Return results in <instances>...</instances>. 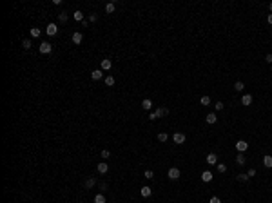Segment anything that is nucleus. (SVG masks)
Instances as JSON below:
<instances>
[{
	"mask_svg": "<svg viewBox=\"0 0 272 203\" xmlns=\"http://www.w3.org/2000/svg\"><path fill=\"white\" fill-rule=\"evenodd\" d=\"M180 169H176V167H171L169 169V172H167V176H169V180H178L180 178Z\"/></svg>",
	"mask_w": 272,
	"mask_h": 203,
	"instance_id": "obj_1",
	"label": "nucleus"
},
{
	"mask_svg": "<svg viewBox=\"0 0 272 203\" xmlns=\"http://www.w3.org/2000/svg\"><path fill=\"white\" fill-rule=\"evenodd\" d=\"M172 140H174V143L181 145V143H185V134H183V132H174Z\"/></svg>",
	"mask_w": 272,
	"mask_h": 203,
	"instance_id": "obj_2",
	"label": "nucleus"
},
{
	"mask_svg": "<svg viewBox=\"0 0 272 203\" xmlns=\"http://www.w3.org/2000/svg\"><path fill=\"white\" fill-rule=\"evenodd\" d=\"M161 116H165V112H163V107H160V109H156L154 112L149 114V120H156V118H161Z\"/></svg>",
	"mask_w": 272,
	"mask_h": 203,
	"instance_id": "obj_3",
	"label": "nucleus"
},
{
	"mask_svg": "<svg viewBox=\"0 0 272 203\" xmlns=\"http://www.w3.org/2000/svg\"><path fill=\"white\" fill-rule=\"evenodd\" d=\"M51 49H53V45H51L49 42H42V44H40V53H42V55L51 53Z\"/></svg>",
	"mask_w": 272,
	"mask_h": 203,
	"instance_id": "obj_4",
	"label": "nucleus"
},
{
	"mask_svg": "<svg viewBox=\"0 0 272 203\" xmlns=\"http://www.w3.org/2000/svg\"><path fill=\"white\" fill-rule=\"evenodd\" d=\"M45 33H47V35H49V36H54V35H56V33H58V27H56V24H49V25H47V27H45Z\"/></svg>",
	"mask_w": 272,
	"mask_h": 203,
	"instance_id": "obj_5",
	"label": "nucleus"
},
{
	"mask_svg": "<svg viewBox=\"0 0 272 203\" xmlns=\"http://www.w3.org/2000/svg\"><path fill=\"white\" fill-rule=\"evenodd\" d=\"M212 178H214V174L210 172V171H203V172H201V181H205V183L212 181Z\"/></svg>",
	"mask_w": 272,
	"mask_h": 203,
	"instance_id": "obj_6",
	"label": "nucleus"
},
{
	"mask_svg": "<svg viewBox=\"0 0 272 203\" xmlns=\"http://www.w3.org/2000/svg\"><path fill=\"white\" fill-rule=\"evenodd\" d=\"M236 149L240 152H245L249 149V143H247V141H243V140H240V141H236Z\"/></svg>",
	"mask_w": 272,
	"mask_h": 203,
	"instance_id": "obj_7",
	"label": "nucleus"
},
{
	"mask_svg": "<svg viewBox=\"0 0 272 203\" xmlns=\"http://www.w3.org/2000/svg\"><path fill=\"white\" fill-rule=\"evenodd\" d=\"M240 102H241V105H245V107L250 105V104H252V94H243Z\"/></svg>",
	"mask_w": 272,
	"mask_h": 203,
	"instance_id": "obj_8",
	"label": "nucleus"
},
{
	"mask_svg": "<svg viewBox=\"0 0 272 203\" xmlns=\"http://www.w3.org/2000/svg\"><path fill=\"white\" fill-rule=\"evenodd\" d=\"M96 171H98L100 174H105V172L109 171V165L105 163V161H100V163H98V167H96Z\"/></svg>",
	"mask_w": 272,
	"mask_h": 203,
	"instance_id": "obj_9",
	"label": "nucleus"
},
{
	"mask_svg": "<svg viewBox=\"0 0 272 203\" xmlns=\"http://www.w3.org/2000/svg\"><path fill=\"white\" fill-rule=\"evenodd\" d=\"M111 67H113V62H111L109 58H104V60H102V71H109Z\"/></svg>",
	"mask_w": 272,
	"mask_h": 203,
	"instance_id": "obj_10",
	"label": "nucleus"
},
{
	"mask_svg": "<svg viewBox=\"0 0 272 203\" xmlns=\"http://www.w3.org/2000/svg\"><path fill=\"white\" fill-rule=\"evenodd\" d=\"M82 42H84V35L76 31V33L73 35V44H82Z\"/></svg>",
	"mask_w": 272,
	"mask_h": 203,
	"instance_id": "obj_11",
	"label": "nucleus"
},
{
	"mask_svg": "<svg viewBox=\"0 0 272 203\" xmlns=\"http://www.w3.org/2000/svg\"><path fill=\"white\" fill-rule=\"evenodd\" d=\"M207 163H209V165H216V163H218V156H216L214 152H210L209 156H207Z\"/></svg>",
	"mask_w": 272,
	"mask_h": 203,
	"instance_id": "obj_12",
	"label": "nucleus"
},
{
	"mask_svg": "<svg viewBox=\"0 0 272 203\" xmlns=\"http://www.w3.org/2000/svg\"><path fill=\"white\" fill-rule=\"evenodd\" d=\"M91 78H93V80H100V78H104V73H102L100 69H94V71L91 73Z\"/></svg>",
	"mask_w": 272,
	"mask_h": 203,
	"instance_id": "obj_13",
	"label": "nucleus"
},
{
	"mask_svg": "<svg viewBox=\"0 0 272 203\" xmlns=\"http://www.w3.org/2000/svg\"><path fill=\"white\" fill-rule=\"evenodd\" d=\"M73 16H74V20H76V22H84V13H82L80 9H76L73 13Z\"/></svg>",
	"mask_w": 272,
	"mask_h": 203,
	"instance_id": "obj_14",
	"label": "nucleus"
},
{
	"mask_svg": "<svg viewBox=\"0 0 272 203\" xmlns=\"http://www.w3.org/2000/svg\"><path fill=\"white\" fill-rule=\"evenodd\" d=\"M141 198H149V196L152 194V191H151V187H141Z\"/></svg>",
	"mask_w": 272,
	"mask_h": 203,
	"instance_id": "obj_15",
	"label": "nucleus"
},
{
	"mask_svg": "<svg viewBox=\"0 0 272 203\" xmlns=\"http://www.w3.org/2000/svg\"><path fill=\"white\" fill-rule=\"evenodd\" d=\"M263 165L267 167V169H270V167H272V156H270V154L263 156Z\"/></svg>",
	"mask_w": 272,
	"mask_h": 203,
	"instance_id": "obj_16",
	"label": "nucleus"
},
{
	"mask_svg": "<svg viewBox=\"0 0 272 203\" xmlns=\"http://www.w3.org/2000/svg\"><path fill=\"white\" fill-rule=\"evenodd\" d=\"M205 120H207V123H216V121H218V116H216L214 112H209Z\"/></svg>",
	"mask_w": 272,
	"mask_h": 203,
	"instance_id": "obj_17",
	"label": "nucleus"
},
{
	"mask_svg": "<svg viewBox=\"0 0 272 203\" xmlns=\"http://www.w3.org/2000/svg\"><path fill=\"white\" fill-rule=\"evenodd\" d=\"M151 107H152V102L149 100V98H145L144 102H141V109H145V111H149V109H151Z\"/></svg>",
	"mask_w": 272,
	"mask_h": 203,
	"instance_id": "obj_18",
	"label": "nucleus"
},
{
	"mask_svg": "<svg viewBox=\"0 0 272 203\" xmlns=\"http://www.w3.org/2000/svg\"><path fill=\"white\" fill-rule=\"evenodd\" d=\"M94 185H96V180H94V178H89V180H87L85 183H84V187H85V189H93Z\"/></svg>",
	"mask_w": 272,
	"mask_h": 203,
	"instance_id": "obj_19",
	"label": "nucleus"
},
{
	"mask_svg": "<svg viewBox=\"0 0 272 203\" xmlns=\"http://www.w3.org/2000/svg\"><path fill=\"white\" fill-rule=\"evenodd\" d=\"M114 9H116V5H114L113 2H109V4L105 5V13H109V15H111V13H114Z\"/></svg>",
	"mask_w": 272,
	"mask_h": 203,
	"instance_id": "obj_20",
	"label": "nucleus"
},
{
	"mask_svg": "<svg viewBox=\"0 0 272 203\" xmlns=\"http://www.w3.org/2000/svg\"><path fill=\"white\" fill-rule=\"evenodd\" d=\"M245 161H247V160H245V156H243V152H240V154H238V156H236V163H238V165H243Z\"/></svg>",
	"mask_w": 272,
	"mask_h": 203,
	"instance_id": "obj_21",
	"label": "nucleus"
},
{
	"mask_svg": "<svg viewBox=\"0 0 272 203\" xmlns=\"http://www.w3.org/2000/svg\"><path fill=\"white\" fill-rule=\"evenodd\" d=\"M167 140H169V134H167V132H160V134H158V141H161V143H165Z\"/></svg>",
	"mask_w": 272,
	"mask_h": 203,
	"instance_id": "obj_22",
	"label": "nucleus"
},
{
	"mask_svg": "<svg viewBox=\"0 0 272 203\" xmlns=\"http://www.w3.org/2000/svg\"><path fill=\"white\" fill-rule=\"evenodd\" d=\"M94 203H105V196L104 194H96L94 196Z\"/></svg>",
	"mask_w": 272,
	"mask_h": 203,
	"instance_id": "obj_23",
	"label": "nucleus"
},
{
	"mask_svg": "<svg viewBox=\"0 0 272 203\" xmlns=\"http://www.w3.org/2000/svg\"><path fill=\"white\" fill-rule=\"evenodd\" d=\"M29 33H31V36H33V38H38V36H40V29H38V27H31Z\"/></svg>",
	"mask_w": 272,
	"mask_h": 203,
	"instance_id": "obj_24",
	"label": "nucleus"
},
{
	"mask_svg": "<svg viewBox=\"0 0 272 203\" xmlns=\"http://www.w3.org/2000/svg\"><path fill=\"white\" fill-rule=\"evenodd\" d=\"M234 89H236V91H240V93H241V91L245 89V84H243V82H236V84H234Z\"/></svg>",
	"mask_w": 272,
	"mask_h": 203,
	"instance_id": "obj_25",
	"label": "nucleus"
},
{
	"mask_svg": "<svg viewBox=\"0 0 272 203\" xmlns=\"http://www.w3.org/2000/svg\"><path fill=\"white\" fill-rule=\"evenodd\" d=\"M144 176H145V178H147V180H152V178H154V172L151 171V169H147V171L144 172Z\"/></svg>",
	"mask_w": 272,
	"mask_h": 203,
	"instance_id": "obj_26",
	"label": "nucleus"
},
{
	"mask_svg": "<svg viewBox=\"0 0 272 203\" xmlns=\"http://www.w3.org/2000/svg\"><path fill=\"white\" fill-rule=\"evenodd\" d=\"M105 85H114V76H105Z\"/></svg>",
	"mask_w": 272,
	"mask_h": 203,
	"instance_id": "obj_27",
	"label": "nucleus"
},
{
	"mask_svg": "<svg viewBox=\"0 0 272 203\" xmlns=\"http://www.w3.org/2000/svg\"><path fill=\"white\" fill-rule=\"evenodd\" d=\"M200 102H201V105H210V98L209 96H201Z\"/></svg>",
	"mask_w": 272,
	"mask_h": 203,
	"instance_id": "obj_28",
	"label": "nucleus"
},
{
	"mask_svg": "<svg viewBox=\"0 0 272 203\" xmlns=\"http://www.w3.org/2000/svg\"><path fill=\"white\" fill-rule=\"evenodd\" d=\"M58 20H60V22H65V20H67V13H65V11H62V13L58 15Z\"/></svg>",
	"mask_w": 272,
	"mask_h": 203,
	"instance_id": "obj_29",
	"label": "nucleus"
},
{
	"mask_svg": "<svg viewBox=\"0 0 272 203\" xmlns=\"http://www.w3.org/2000/svg\"><path fill=\"white\" fill-rule=\"evenodd\" d=\"M236 178H238V181H247V180H249V176H247V174H238Z\"/></svg>",
	"mask_w": 272,
	"mask_h": 203,
	"instance_id": "obj_30",
	"label": "nucleus"
},
{
	"mask_svg": "<svg viewBox=\"0 0 272 203\" xmlns=\"http://www.w3.org/2000/svg\"><path fill=\"white\" fill-rule=\"evenodd\" d=\"M218 172H221V174H223V172H227V165L220 163V165H218Z\"/></svg>",
	"mask_w": 272,
	"mask_h": 203,
	"instance_id": "obj_31",
	"label": "nucleus"
},
{
	"mask_svg": "<svg viewBox=\"0 0 272 203\" xmlns=\"http://www.w3.org/2000/svg\"><path fill=\"white\" fill-rule=\"evenodd\" d=\"M214 107H216V111H221L225 105H223V102H216V104H214Z\"/></svg>",
	"mask_w": 272,
	"mask_h": 203,
	"instance_id": "obj_32",
	"label": "nucleus"
},
{
	"mask_svg": "<svg viewBox=\"0 0 272 203\" xmlns=\"http://www.w3.org/2000/svg\"><path fill=\"white\" fill-rule=\"evenodd\" d=\"M256 174H258V172H256V169H249V172H247V176H249V178H254Z\"/></svg>",
	"mask_w": 272,
	"mask_h": 203,
	"instance_id": "obj_33",
	"label": "nucleus"
},
{
	"mask_svg": "<svg viewBox=\"0 0 272 203\" xmlns=\"http://www.w3.org/2000/svg\"><path fill=\"white\" fill-rule=\"evenodd\" d=\"M209 203H221V200L218 198V196H212V198L209 200Z\"/></svg>",
	"mask_w": 272,
	"mask_h": 203,
	"instance_id": "obj_34",
	"label": "nucleus"
},
{
	"mask_svg": "<svg viewBox=\"0 0 272 203\" xmlns=\"http://www.w3.org/2000/svg\"><path fill=\"white\" fill-rule=\"evenodd\" d=\"M22 47H24V49H29V47H31V42H29V40H24V42H22Z\"/></svg>",
	"mask_w": 272,
	"mask_h": 203,
	"instance_id": "obj_35",
	"label": "nucleus"
},
{
	"mask_svg": "<svg viewBox=\"0 0 272 203\" xmlns=\"http://www.w3.org/2000/svg\"><path fill=\"white\" fill-rule=\"evenodd\" d=\"M265 62H269V64L272 65V53H269V55L265 56Z\"/></svg>",
	"mask_w": 272,
	"mask_h": 203,
	"instance_id": "obj_36",
	"label": "nucleus"
},
{
	"mask_svg": "<svg viewBox=\"0 0 272 203\" xmlns=\"http://www.w3.org/2000/svg\"><path fill=\"white\" fill-rule=\"evenodd\" d=\"M96 18H98V16L93 13V15H89V22H96Z\"/></svg>",
	"mask_w": 272,
	"mask_h": 203,
	"instance_id": "obj_37",
	"label": "nucleus"
},
{
	"mask_svg": "<svg viewBox=\"0 0 272 203\" xmlns=\"http://www.w3.org/2000/svg\"><path fill=\"white\" fill-rule=\"evenodd\" d=\"M111 154H109V151H102V158H109Z\"/></svg>",
	"mask_w": 272,
	"mask_h": 203,
	"instance_id": "obj_38",
	"label": "nucleus"
},
{
	"mask_svg": "<svg viewBox=\"0 0 272 203\" xmlns=\"http://www.w3.org/2000/svg\"><path fill=\"white\" fill-rule=\"evenodd\" d=\"M267 22H269V24H270V25H272V13H270V15H269V16H267Z\"/></svg>",
	"mask_w": 272,
	"mask_h": 203,
	"instance_id": "obj_39",
	"label": "nucleus"
},
{
	"mask_svg": "<svg viewBox=\"0 0 272 203\" xmlns=\"http://www.w3.org/2000/svg\"><path fill=\"white\" fill-rule=\"evenodd\" d=\"M269 8H270V13H272V4H270V5H269Z\"/></svg>",
	"mask_w": 272,
	"mask_h": 203,
	"instance_id": "obj_40",
	"label": "nucleus"
},
{
	"mask_svg": "<svg viewBox=\"0 0 272 203\" xmlns=\"http://www.w3.org/2000/svg\"><path fill=\"white\" fill-rule=\"evenodd\" d=\"M270 69H272V65H270Z\"/></svg>",
	"mask_w": 272,
	"mask_h": 203,
	"instance_id": "obj_41",
	"label": "nucleus"
}]
</instances>
